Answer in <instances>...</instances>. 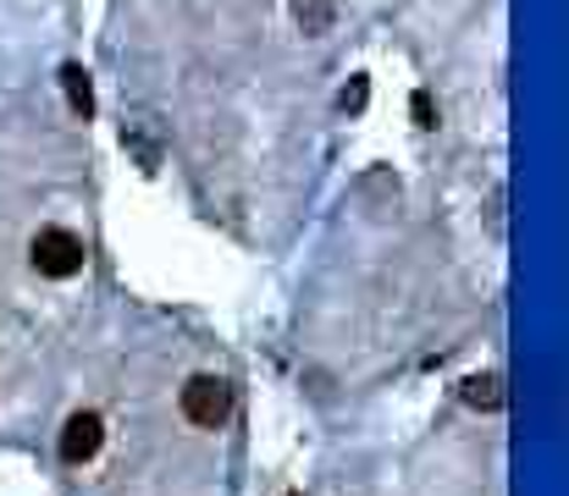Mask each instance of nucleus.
I'll use <instances>...</instances> for the list:
<instances>
[{
	"label": "nucleus",
	"mask_w": 569,
	"mask_h": 496,
	"mask_svg": "<svg viewBox=\"0 0 569 496\" xmlns=\"http://www.w3.org/2000/svg\"><path fill=\"white\" fill-rule=\"evenodd\" d=\"M409 111H415V128H437V111H431V94H426V89H415Z\"/></svg>",
	"instance_id": "0eeeda50"
},
{
	"label": "nucleus",
	"mask_w": 569,
	"mask_h": 496,
	"mask_svg": "<svg viewBox=\"0 0 569 496\" xmlns=\"http://www.w3.org/2000/svg\"><path fill=\"white\" fill-rule=\"evenodd\" d=\"M232 414V386L221 375H193L183 386V419L199 425V431H216L221 419Z\"/></svg>",
	"instance_id": "f03ea898"
},
{
	"label": "nucleus",
	"mask_w": 569,
	"mask_h": 496,
	"mask_svg": "<svg viewBox=\"0 0 569 496\" xmlns=\"http://www.w3.org/2000/svg\"><path fill=\"white\" fill-rule=\"evenodd\" d=\"M366 94H371V83H366V78H355V89L343 94V105H349V111H366Z\"/></svg>",
	"instance_id": "6e6552de"
},
{
	"label": "nucleus",
	"mask_w": 569,
	"mask_h": 496,
	"mask_svg": "<svg viewBox=\"0 0 569 496\" xmlns=\"http://www.w3.org/2000/svg\"><path fill=\"white\" fill-rule=\"evenodd\" d=\"M100 442H106V419L83 408V414H72L67 431H61V458H67V464H89V458L100 453Z\"/></svg>",
	"instance_id": "7ed1b4c3"
},
{
	"label": "nucleus",
	"mask_w": 569,
	"mask_h": 496,
	"mask_svg": "<svg viewBox=\"0 0 569 496\" xmlns=\"http://www.w3.org/2000/svg\"><path fill=\"white\" fill-rule=\"evenodd\" d=\"M61 89H67V105L89 122V117H94V83H89V72H83L78 61H67V67H61Z\"/></svg>",
	"instance_id": "39448f33"
},
{
	"label": "nucleus",
	"mask_w": 569,
	"mask_h": 496,
	"mask_svg": "<svg viewBox=\"0 0 569 496\" xmlns=\"http://www.w3.org/2000/svg\"><path fill=\"white\" fill-rule=\"evenodd\" d=\"M28 260H33V271L39 276H50V282H67V276H78L83 271V237L78 232H67V226H39L33 232V243H28Z\"/></svg>",
	"instance_id": "f257e3e1"
},
{
	"label": "nucleus",
	"mask_w": 569,
	"mask_h": 496,
	"mask_svg": "<svg viewBox=\"0 0 569 496\" xmlns=\"http://www.w3.org/2000/svg\"><path fill=\"white\" fill-rule=\"evenodd\" d=\"M459 397L470 403V408H481V414H498L503 408V375H465V386H459Z\"/></svg>",
	"instance_id": "20e7f679"
},
{
	"label": "nucleus",
	"mask_w": 569,
	"mask_h": 496,
	"mask_svg": "<svg viewBox=\"0 0 569 496\" xmlns=\"http://www.w3.org/2000/svg\"><path fill=\"white\" fill-rule=\"evenodd\" d=\"M293 17H299L305 39H321L332 28V0H293Z\"/></svg>",
	"instance_id": "423d86ee"
}]
</instances>
